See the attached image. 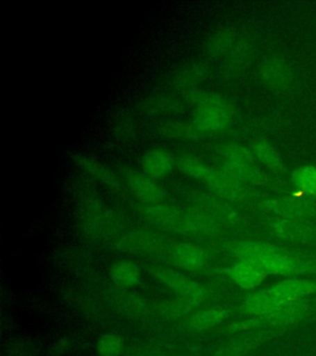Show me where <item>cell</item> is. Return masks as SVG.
<instances>
[{
  "label": "cell",
  "mask_w": 316,
  "mask_h": 356,
  "mask_svg": "<svg viewBox=\"0 0 316 356\" xmlns=\"http://www.w3.org/2000/svg\"><path fill=\"white\" fill-rule=\"evenodd\" d=\"M113 130L119 141L130 143L135 140L138 135V124L131 114L120 113L114 120Z\"/></svg>",
  "instance_id": "35"
},
{
  "label": "cell",
  "mask_w": 316,
  "mask_h": 356,
  "mask_svg": "<svg viewBox=\"0 0 316 356\" xmlns=\"http://www.w3.org/2000/svg\"><path fill=\"white\" fill-rule=\"evenodd\" d=\"M276 335V332L263 330V332H253L247 334L241 338L228 341L215 353L214 356H244L253 350L258 345L263 344L265 341L271 339Z\"/></svg>",
  "instance_id": "23"
},
{
  "label": "cell",
  "mask_w": 316,
  "mask_h": 356,
  "mask_svg": "<svg viewBox=\"0 0 316 356\" xmlns=\"http://www.w3.org/2000/svg\"><path fill=\"white\" fill-rule=\"evenodd\" d=\"M157 133L163 138L169 140H190L198 139L200 131L195 127L194 122H182V120H168L162 122L157 127Z\"/></svg>",
  "instance_id": "30"
},
{
  "label": "cell",
  "mask_w": 316,
  "mask_h": 356,
  "mask_svg": "<svg viewBox=\"0 0 316 356\" xmlns=\"http://www.w3.org/2000/svg\"><path fill=\"white\" fill-rule=\"evenodd\" d=\"M252 151L255 154L256 160L263 163L267 168L272 170L274 172H284L285 166L272 145L267 143L265 140L256 141L252 146Z\"/></svg>",
  "instance_id": "31"
},
{
  "label": "cell",
  "mask_w": 316,
  "mask_h": 356,
  "mask_svg": "<svg viewBox=\"0 0 316 356\" xmlns=\"http://www.w3.org/2000/svg\"><path fill=\"white\" fill-rule=\"evenodd\" d=\"M120 175L133 195L144 204L161 203L165 200L163 189L153 178L149 177L144 172L133 171L130 167H122Z\"/></svg>",
  "instance_id": "10"
},
{
  "label": "cell",
  "mask_w": 316,
  "mask_h": 356,
  "mask_svg": "<svg viewBox=\"0 0 316 356\" xmlns=\"http://www.w3.org/2000/svg\"><path fill=\"white\" fill-rule=\"evenodd\" d=\"M292 181H293L295 188L301 193L310 195V197H316L315 166H303L297 168L292 176Z\"/></svg>",
  "instance_id": "34"
},
{
  "label": "cell",
  "mask_w": 316,
  "mask_h": 356,
  "mask_svg": "<svg viewBox=\"0 0 316 356\" xmlns=\"http://www.w3.org/2000/svg\"><path fill=\"white\" fill-rule=\"evenodd\" d=\"M68 345H69V341L67 339H62L57 343L55 348H53V351H55L56 355H62L65 351L68 349Z\"/></svg>",
  "instance_id": "39"
},
{
  "label": "cell",
  "mask_w": 316,
  "mask_h": 356,
  "mask_svg": "<svg viewBox=\"0 0 316 356\" xmlns=\"http://www.w3.org/2000/svg\"><path fill=\"white\" fill-rule=\"evenodd\" d=\"M169 259L176 266L195 273L206 266L209 262V254L198 245L179 243L171 248Z\"/></svg>",
  "instance_id": "15"
},
{
  "label": "cell",
  "mask_w": 316,
  "mask_h": 356,
  "mask_svg": "<svg viewBox=\"0 0 316 356\" xmlns=\"http://www.w3.org/2000/svg\"><path fill=\"white\" fill-rule=\"evenodd\" d=\"M122 350L124 341L122 337L117 334H104L97 341V351L99 356H119Z\"/></svg>",
  "instance_id": "36"
},
{
  "label": "cell",
  "mask_w": 316,
  "mask_h": 356,
  "mask_svg": "<svg viewBox=\"0 0 316 356\" xmlns=\"http://www.w3.org/2000/svg\"><path fill=\"white\" fill-rule=\"evenodd\" d=\"M73 161L76 162V165L89 177L104 184L114 192H122V184L120 178L104 163L83 154L73 155Z\"/></svg>",
  "instance_id": "16"
},
{
  "label": "cell",
  "mask_w": 316,
  "mask_h": 356,
  "mask_svg": "<svg viewBox=\"0 0 316 356\" xmlns=\"http://www.w3.org/2000/svg\"><path fill=\"white\" fill-rule=\"evenodd\" d=\"M151 273L156 280H158L181 298L198 300L203 303L209 296V291L203 284L169 267H153Z\"/></svg>",
  "instance_id": "7"
},
{
  "label": "cell",
  "mask_w": 316,
  "mask_h": 356,
  "mask_svg": "<svg viewBox=\"0 0 316 356\" xmlns=\"http://www.w3.org/2000/svg\"><path fill=\"white\" fill-rule=\"evenodd\" d=\"M257 208L281 219L308 220L316 217V203L306 198L277 197L267 198L257 203Z\"/></svg>",
  "instance_id": "4"
},
{
  "label": "cell",
  "mask_w": 316,
  "mask_h": 356,
  "mask_svg": "<svg viewBox=\"0 0 316 356\" xmlns=\"http://www.w3.org/2000/svg\"><path fill=\"white\" fill-rule=\"evenodd\" d=\"M183 98L188 104L194 106L197 108H201V106H210V104H215L219 102H222L226 99L225 97L222 95H217L214 92H209V90H203V89L197 88L184 93Z\"/></svg>",
  "instance_id": "37"
},
{
  "label": "cell",
  "mask_w": 316,
  "mask_h": 356,
  "mask_svg": "<svg viewBox=\"0 0 316 356\" xmlns=\"http://www.w3.org/2000/svg\"><path fill=\"white\" fill-rule=\"evenodd\" d=\"M140 111L153 117H172L184 111V102L178 97L166 93L152 95L140 103Z\"/></svg>",
  "instance_id": "20"
},
{
  "label": "cell",
  "mask_w": 316,
  "mask_h": 356,
  "mask_svg": "<svg viewBox=\"0 0 316 356\" xmlns=\"http://www.w3.org/2000/svg\"><path fill=\"white\" fill-rule=\"evenodd\" d=\"M260 76L267 88L274 92H283L293 82V72L288 63L278 56L268 57L262 62Z\"/></svg>",
  "instance_id": "14"
},
{
  "label": "cell",
  "mask_w": 316,
  "mask_h": 356,
  "mask_svg": "<svg viewBox=\"0 0 316 356\" xmlns=\"http://www.w3.org/2000/svg\"><path fill=\"white\" fill-rule=\"evenodd\" d=\"M222 227L214 218L208 216L206 211L197 207H189L183 209V230L182 233L195 235H217L222 233Z\"/></svg>",
  "instance_id": "19"
},
{
  "label": "cell",
  "mask_w": 316,
  "mask_h": 356,
  "mask_svg": "<svg viewBox=\"0 0 316 356\" xmlns=\"http://www.w3.org/2000/svg\"><path fill=\"white\" fill-rule=\"evenodd\" d=\"M139 211L147 222L157 228L176 233H182L183 230V209L161 202L155 204L142 203L139 207Z\"/></svg>",
  "instance_id": "11"
},
{
  "label": "cell",
  "mask_w": 316,
  "mask_h": 356,
  "mask_svg": "<svg viewBox=\"0 0 316 356\" xmlns=\"http://www.w3.org/2000/svg\"><path fill=\"white\" fill-rule=\"evenodd\" d=\"M111 244L115 250L146 255L161 254L167 246L163 236L150 230H133L128 233H122L113 240Z\"/></svg>",
  "instance_id": "6"
},
{
  "label": "cell",
  "mask_w": 316,
  "mask_h": 356,
  "mask_svg": "<svg viewBox=\"0 0 316 356\" xmlns=\"http://www.w3.org/2000/svg\"><path fill=\"white\" fill-rule=\"evenodd\" d=\"M253 56V44L247 38L238 39L233 50L225 57L222 66V73L226 78H233L244 72V68L249 66Z\"/></svg>",
  "instance_id": "22"
},
{
  "label": "cell",
  "mask_w": 316,
  "mask_h": 356,
  "mask_svg": "<svg viewBox=\"0 0 316 356\" xmlns=\"http://www.w3.org/2000/svg\"><path fill=\"white\" fill-rule=\"evenodd\" d=\"M279 306L273 300L272 297L267 292V289H262L255 293L246 296L242 302V311L251 317L265 318L278 309Z\"/></svg>",
  "instance_id": "29"
},
{
  "label": "cell",
  "mask_w": 316,
  "mask_h": 356,
  "mask_svg": "<svg viewBox=\"0 0 316 356\" xmlns=\"http://www.w3.org/2000/svg\"><path fill=\"white\" fill-rule=\"evenodd\" d=\"M119 289V287H117ZM113 307L128 317H141L147 311V302L141 296L133 295L128 289H119L110 296Z\"/></svg>",
  "instance_id": "26"
},
{
  "label": "cell",
  "mask_w": 316,
  "mask_h": 356,
  "mask_svg": "<svg viewBox=\"0 0 316 356\" xmlns=\"http://www.w3.org/2000/svg\"><path fill=\"white\" fill-rule=\"evenodd\" d=\"M209 73L210 67L206 61L197 60L185 62L173 71L168 78V86L184 95L193 89L199 88L200 84L209 77Z\"/></svg>",
  "instance_id": "9"
},
{
  "label": "cell",
  "mask_w": 316,
  "mask_h": 356,
  "mask_svg": "<svg viewBox=\"0 0 316 356\" xmlns=\"http://www.w3.org/2000/svg\"><path fill=\"white\" fill-rule=\"evenodd\" d=\"M238 41L236 33L228 26H222L214 31H211L203 44V49L206 55L213 58L217 57H226L228 52L233 50V46Z\"/></svg>",
  "instance_id": "24"
},
{
  "label": "cell",
  "mask_w": 316,
  "mask_h": 356,
  "mask_svg": "<svg viewBox=\"0 0 316 356\" xmlns=\"http://www.w3.org/2000/svg\"><path fill=\"white\" fill-rule=\"evenodd\" d=\"M78 202V227L84 238L94 241L115 239L122 234L124 219L117 211L109 209L93 189L81 187Z\"/></svg>",
  "instance_id": "2"
},
{
  "label": "cell",
  "mask_w": 316,
  "mask_h": 356,
  "mask_svg": "<svg viewBox=\"0 0 316 356\" xmlns=\"http://www.w3.org/2000/svg\"><path fill=\"white\" fill-rule=\"evenodd\" d=\"M268 228L274 236L289 243L306 244L316 240V227L306 220L277 218L269 222Z\"/></svg>",
  "instance_id": "12"
},
{
  "label": "cell",
  "mask_w": 316,
  "mask_h": 356,
  "mask_svg": "<svg viewBox=\"0 0 316 356\" xmlns=\"http://www.w3.org/2000/svg\"><path fill=\"white\" fill-rule=\"evenodd\" d=\"M189 200L192 206L206 211L208 216L214 218L222 227L238 228L242 222V216L233 203L222 200L211 192L204 191H193L189 193Z\"/></svg>",
  "instance_id": "3"
},
{
  "label": "cell",
  "mask_w": 316,
  "mask_h": 356,
  "mask_svg": "<svg viewBox=\"0 0 316 356\" xmlns=\"http://www.w3.org/2000/svg\"><path fill=\"white\" fill-rule=\"evenodd\" d=\"M204 184L213 195L228 200L233 204L244 203L253 198V191L247 184H242L239 179L225 172L220 167H211Z\"/></svg>",
  "instance_id": "5"
},
{
  "label": "cell",
  "mask_w": 316,
  "mask_h": 356,
  "mask_svg": "<svg viewBox=\"0 0 316 356\" xmlns=\"http://www.w3.org/2000/svg\"><path fill=\"white\" fill-rule=\"evenodd\" d=\"M201 303L198 300H188V298H181L178 297V300L167 302L163 306V309L166 312L169 317L181 318L185 316H190L192 313H194L195 308L199 307Z\"/></svg>",
  "instance_id": "38"
},
{
  "label": "cell",
  "mask_w": 316,
  "mask_h": 356,
  "mask_svg": "<svg viewBox=\"0 0 316 356\" xmlns=\"http://www.w3.org/2000/svg\"><path fill=\"white\" fill-rule=\"evenodd\" d=\"M267 292L278 306L281 307L289 302L304 300L308 296L316 295V281L304 278H289L267 289Z\"/></svg>",
  "instance_id": "13"
},
{
  "label": "cell",
  "mask_w": 316,
  "mask_h": 356,
  "mask_svg": "<svg viewBox=\"0 0 316 356\" xmlns=\"http://www.w3.org/2000/svg\"><path fill=\"white\" fill-rule=\"evenodd\" d=\"M230 312L222 307H210L194 312L189 316L187 325L193 330H209L225 322Z\"/></svg>",
  "instance_id": "27"
},
{
  "label": "cell",
  "mask_w": 316,
  "mask_h": 356,
  "mask_svg": "<svg viewBox=\"0 0 316 356\" xmlns=\"http://www.w3.org/2000/svg\"><path fill=\"white\" fill-rule=\"evenodd\" d=\"M178 168L189 177L204 182L210 172L211 167L200 161L198 157L192 155H182L178 157Z\"/></svg>",
  "instance_id": "32"
},
{
  "label": "cell",
  "mask_w": 316,
  "mask_h": 356,
  "mask_svg": "<svg viewBox=\"0 0 316 356\" xmlns=\"http://www.w3.org/2000/svg\"><path fill=\"white\" fill-rule=\"evenodd\" d=\"M110 277L119 289H130L140 284L141 271L135 262L120 260L111 265Z\"/></svg>",
  "instance_id": "28"
},
{
  "label": "cell",
  "mask_w": 316,
  "mask_h": 356,
  "mask_svg": "<svg viewBox=\"0 0 316 356\" xmlns=\"http://www.w3.org/2000/svg\"><path fill=\"white\" fill-rule=\"evenodd\" d=\"M225 250L239 261L252 262L262 267L268 275L304 276L316 275V259L311 256L284 250L276 245L242 240L225 245Z\"/></svg>",
  "instance_id": "1"
},
{
  "label": "cell",
  "mask_w": 316,
  "mask_h": 356,
  "mask_svg": "<svg viewBox=\"0 0 316 356\" xmlns=\"http://www.w3.org/2000/svg\"><path fill=\"white\" fill-rule=\"evenodd\" d=\"M233 120V108L228 99L197 108L193 122L201 134L220 133L228 129Z\"/></svg>",
  "instance_id": "8"
},
{
  "label": "cell",
  "mask_w": 316,
  "mask_h": 356,
  "mask_svg": "<svg viewBox=\"0 0 316 356\" xmlns=\"http://www.w3.org/2000/svg\"><path fill=\"white\" fill-rule=\"evenodd\" d=\"M224 273L233 284L244 291H253L260 287L268 276L262 267L247 261H238L225 268Z\"/></svg>",
  "instance_id": "17"
},
{
  "label": "cell",
  "mask_w": 316,
  "mask_h": 356,
  "mask_svg": "<svg viewBox=\"0 0 316 356\" xmlns=\"http://www.w3.org/2000/svg\"><path fill=\"white\" fill-rule=\"evenodd\" d=\"M309 309H310V303L306 300V298L289 302L279 307L269 316L263 318L265 327L276 329L288 327L306 318L309 313Z\"/></svg>",
  "instance_id": "18"
},
{
  "label": "cell",
  "mask_w": 316,
  "mask_h": 356,
  "mask_svg": "<svg viewBox=\"0 0 316 356\" xmlns=\"http://www.w3.org/2000/svg\"><path fill=\"white\" fill-rule=\"evenodd\" d=\"M222 170L231 175L233 177L241 181L247 186H256V187H267L272 184V178L269 177L263 170L257 165H246V166H238L228 162H222Z\"/></svg>",
  "instance_id": "25"
},
{
  "label": "cell",
  "mask_w": 316,
  "mask_h": 356,
  "mask_svg": "<svg viewBox=\"0 0 316 356\" xmlns=\"http://www.w3.org/2000/svg\"><path fill=\"white\" fill-rule=\"evenodd\" d=\"M177 161L168 151L161 147H153L146 151L141 160V167L144 175L153 179L166 177L172 172Z\"/></svg>",
  "instance_id": "21"
},
{
  "label": "cell",
  "mask_w": 316,
  "mask_h": 356,
  "mask_svg": "<svg viewBox=\"0 0 316 356\" xmlns=\"http://www.w3.org/2000/svg\"><path fill=\"white\" fill-rule=\"evenodd\" d=\"M222 155L224 156L225 162L238 165V166H246V165H255L256 163L253 151L244 145H225L222 149Z\"/></svg>",
  "instance_id": "33"
}]
</instances>
